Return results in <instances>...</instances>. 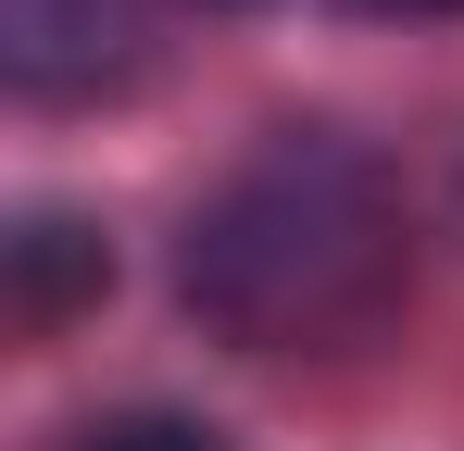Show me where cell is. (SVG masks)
<instances>
[{
	"label": "cell",
	"instance_id": "277c9868",
	"mask_svg": "<svg viewBox=\"0 0 464 451\" xmlns=\"http://www.w3.org/2000/svg\"><path fill=\"white\" fill-rule=\"evenodd\" d=\"M63 451H227V427H201L176 401H113V414L63 427Z\"/></svg>",
	"mask_w": 464,
	"mask_h": 451
},
{
	"label": "cell",
	"instance_id": "6da1fadb",
	"mask_svg": "<svg viewBox=\"0 0 464 451\" xmlns=\"http://www.w3.org/2000/svg\"><path fill=\"white\" fill-rule=\"evenodd\" d=\"M401 188L339 126H264L176 226V301L238 351H352L401 301Z\"/></svg>",
	"mask_w": 464,
	"mask_h": 451
},
{
	"label": "cell",
	"instance_id": "7a4b0ae2",
	"mask_svg": "<svg viewBox=\"0 0 464 451\" xmlns=\"http://www.w3.org/2000/svg\"><path fill=\"white\" fill-rule=\"evenodd\" d=\"M163 0H0V75L25 101H88L151 51Z\"/></svg>",
	"mask_w": 464,
	"mask_h": 451
},
{
	"label": "cell",
	"instance_id": "3957f363",
	"mask_svg": "<svg viewBox=\"0 0 464 451\" xmlns=\"http://www.w3.org/2000/svg\"><path fill=\"white\" fill-rule=\"evenodd\" d=\"M101 289H113L101 226H76V214H25L13 226V326H63V313H88Z\"/></svg>",
	"mask_w": 464,
	"mask_h": 451
},
{
	"label": "cell",
	"instance_id": "5b68a950",
	"mask_svg": "<svg viewBox=\"0 0 464 451\" xmlns=\"http://www.w3.org/2000/svg\"><path fill=\"white\" fill-rule=\"evenodd\" d=\"M352 13H464V0H352Z\"/></svg>",
	"mask_w": 464,
	"mask_h": 451
}]
</instances>
